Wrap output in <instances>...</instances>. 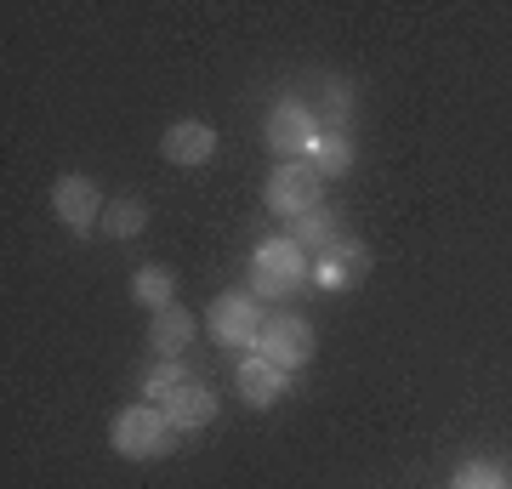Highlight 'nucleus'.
Segmentation results:
<instances>
[{"label":"nucleus","instance_id":"1","mask_svg":"<svg viewBox=\"0 0 512 489\" xmlns=\"http://www.w3.org/2000/svg\"><path fill=\"white\" fill-rule=\"evenodd\" d=\"M109 444L126 455V461H160V455L177 450V427L165 421L160 404H126L109 427Z\"/></svg>","mask_w":512,"mask_h":489},{"label":"nucleus","instance_id":"2","mask_svg":"<svg viewBox=\"0 0 512 489\" xmlns=\"http://www.w3.org/2000/svg\"><path fill=\"white\" fill-rule=\"evenodd\" d=\"M251 353H262L268 364H279V370L296 376L313 359V325L302 313H274V319H262V336H256Z\"/></svg>","mask_w":512,"mask_h":489},{"label":"nucleus","instance_id":"3","mask_svg":"<svg viewBox=\"0 0 512 489\" xmlns=\"http://www.w3.org/2000/svg\"><path fill=\"white\" fill-rule=\"evenodd\" d=\"M262 131H268V148L279 154V165L308 160V154H313V143L325 137V126H319V120H313V114L302 109L296 97L274 103V109H268V126H262Z\"/></svg>","mask_w":512,"mask_h":489},{"label":"nucleus","instance_id":"4","mask_svg":"<svg viewBox=\"0 0 512 489\" xmlns=\"http://www.w3.org/2000/svg\"><path fill=\"white\" fill-rule=\"evenodd\" d=\"M211 336L228 353H251L256 336H262V308H256L251 290H222L217 302H211Z\"/></svg>","mask_w":512,"mask_h":489},{"label":"nucleus","instance_id":"5","mask_svg":"<svg viewBox=\"0 0 512 489\" xmlns=\"http://www.w3.org/2000/svg\"><path fill=\"white\" fill-rule=\"evenodd\" d=\"M319 194H325V182L313 177L308 160H291L279 165L274 177H268V188H262V200H268V211L274 217H308V211H319Z\"/></svg>","mask_w":512,"mask_h":489},{"label":"nucleus","instance_id":"6","mask_svg":"<svg viewBox=\"0 0 512 489\" xmlns=\"http://www.w3.org/2000/svg\"><path fill=\"white\" fill-rule=\"evenodd\" d=\"M52 211H57V222L69 228V234H92L97 222H103V194H97V182L92 177H57V188H52Z\"/></svg>","mask_w":512,"mask_h":489},{"label":"nucleus","instance_id":"7","mask_svg":"<svg viewBox=\"0 0 512 489\" xmlns=\"http://www.w3.org/2000/svg\"><path fill=\"white\" fill-rule=\"evenodd\" d=\"M370 273V251L359 239H336L330 251L313 256V285L319 290H353Z\"/></svg>","mask_w":512,"mask_h":489},{"label":"nucleus","instance_id":"8","mask_svg":"<svg viewBox=\"0 0 512 489\" xmlns=\"http://www.w3.org/2000/svg\"><path fill=\"white\" fill-rule=\"evenodd\" d=\"M160 154L171 165H183V171H200L217 154V126H205V120H171L160 137Z\"/></svg>","mask_w":512,"mask_h":489},{"label":"nucleus","instance_id":"9","mask_svg":"<svg viewBox=\"0 0 512 489\" xmlns=\"http://www.w3.org/2000/svg\"><path fill=\"white\" fill-rule=\"evenodd\" d=\"M234 376H239V399L251 404V410H268V404H279V399H285V387H291V370L268 364L262 353H245Z\"/></svg>","mask_w":512,"mask_h":489},{"label":"nucleus","instance_id":"10","mask_svg":"<svg viewBox=\"0 0 512 489\" xmlns=\"http://www.w3.org/2000/svg\"><path fill=\"white\" fill-rule=\"evenodd\" d=\"M160 410H165V421H171L177 433H194V427H205V421L217 416V393H211L205 381H183Z\"/></svg>","mask_w":512,"mask_h":489},{"label":"nucleus","instance_id":"11","mask_svg":"<svg viewBox=\"0 0 512 489\" xmlns=\"http://www.w3.org/2000/svg\"><path fill=\"white\" fill-rule=\"evenodd\" d=\"M251 268L262 273H285V279H302V285H313V256L296 245L291 234H274V239H262L251 256Z\"/></svg>","mask_w":512,"mask_h":489},{"label":"nucleus","instance_id":"12","mask_svg":"<svg viewBox=\"0 0 512 489\" xmlns=\"http://www.w3.org/2000/svg\"><path fill=\"white\" fill-rule=\"evenodd\" d=\"M148 347L160 353V359H183L188 347H194V313L188 308H160L148 319Z\"/></svg>","mask_w":512,"mask_h":489},{"label":"nucleus","instance_id":"13","mask_svg":"<svg viewBox=\"0 0 512 489\" xmlns=\"http://www.w3.org/2000/svg\"><path fill=\"white\" fill-rule=\"evenodd\" d=\"M291 239L308 256H319V251H330V245L342 239V222H336V211H325V205H319V211H308V217L291 222Z\"/></svg>","mask_w":512,"mask_h":489},{"label":"nucleus","instance_id":"14","mask_svg":"<svg viewBox=\"0 0 512 489\" xmlns=\"http://www.w3.org/2000/svg\"><path fill=\"white\" fill-rule=\"evenodd\" d=\"M308 165H313V177H319V182H325V177H348V171H353V143H348V131H325V137L313 143Z\"/></svg>","mask_w":512,"mask_h":489},{"label":"nucleus","instance_id":"15","mask_svg":"<svg viewBox=\"0 0 512 489\" xmlns=\"http://www.w3.org/2000/svg\"><path fill=\"white\" fill-rule=\"evenodd\" d=\"M131 296H137L143 308H154V313H160V308H177V279L148 262V268L131 273Z\"/></svg>","mask_w":512,"mask_h":489},{"label":"nucleus","instance_id":"16","mask_svg":"<svg viewBox=\"0 0 512 489\" xmlns=\"http://www.w3.org/2000/svg\"><path fill=\"white\" fill-rule=\"evenodd\" d=\"M148 228V205L143 200H109L103 211V234L109 239H137Z\"/></svg>","mask_w":512,"mask_h":489},{"label":"nucleus","instance_id":"17","mask_svg":"<svg viewBox=\"0 0 512 489\" xmlns=\"http://www.w3.org/2000/svg\"><path fill=\"white\" fill-rule=\"evenodd\" d=\"M183 381H194L183 359H160V364H154V370L143 376V399H148V404H165L171 393H177V387H183Z\"/></svg>","mask_w":512,"mask_h":489},{"label":"nucleus","instance_id":"18","mask_svg":"<svg viewBox=\"0 0 512 489\" xmlns=\"http://www.w3.org/2000/svg\"><path fill=\"white\" fill-rule=\"evenodd\" d=\"M296 290H302V279H285V273L251 268V296H256V302H285V296H296Z\"/></svg>","mask_w":512,"mask_h":489},{"label":"nucleus","instance_id":"19","mask_svg":"<svg viewBox=\"0 0 512 489\" xmlns=\"http://www.w3.org/2000/svg\"><path fill=\"white\" fill-rule=\"evenodd\" d=\"M450 489H507V478H501V467H490V461H467V467L450 478Z\"/></svg>","mask_w":512,"mask_h":489}]
</instances>
